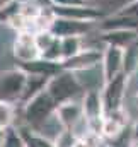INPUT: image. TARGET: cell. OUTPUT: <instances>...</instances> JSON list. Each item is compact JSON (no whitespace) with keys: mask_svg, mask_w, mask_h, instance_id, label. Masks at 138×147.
Wrapping results in <instances>:
<instances>
[{"mask_svg":"<svg viewBox=\"0 0 138 147\" xmlns=\"http://www.w3.org/2000/svg\"><path fill=\"white\" fill-rule=\"evenodd\" d=\"M46 91L51 94V98L58 105L67 103V101H73V99H82V96L85 94L77 75L70 70H65V69H62L60 72H56L55 75L50 77Z\"/></svg>","mask_w":138,"mask_h":147,"instance_id":"cell-1","label":"cell"},{"mask_svg":"<svg viewBox=\"0 0 138 147\" xmlns=\"http://www.w3.org/2000/svg\"><path fill=\"white\" fill-rule=\"evenodd\" d=\"M56 108H58V103L51 98L48 91H43L33 99H29L26 105H21L22 123L29 125L31 128H38L56 111Z\"/></svg>","mask_w":138,"mask_h":147,"instance_id":"cell-2","label":"cell"},{"mask_svg":"<svg viewBox=\"0 0 138 147\" xmlns=\"http://www.w3.org/2000/svg\"><path fill=\"white\" fill-rule=\"evenodd\" d=\"M26 79L27 74L19 67L0 74V101L10 105H21Z\"/></svg>","mask_w":138,"mask_h":147,"instance_id":"cell-3","label":"cell"},{"mask_svg":"<svg viewBox=\"0 0 138 147\" xmlns=\"http://www.w3.org/2000/svg\"><path fill=\"white\" fill-rule=\"evenodd\" d=\"M128 79H130L128 74L121 72L104 84L102 99L106 106V115L125 108V99L128 98Z\"/></svg>","mask_w":138,"mask_h":147,"instance_id":"cell-4","label":"cell"},{"mask_svg":"<svg viewBox=\"0 0 138 147\" xmlns=\"http://www.w3.org/2000/svg\"><path fill=\"white\" fill-rule=\"evenodd\" d=\"M102 53L104 48L99 46H84L77 55L70 57L62 62V69L70 70V72H82L92 67H97L102 63Z\"/></svg>","mask_w":138,"mask_h":147,"instance_id":"cell-5","label":"cell"},{"mask_svg":"<svg viewBox=\"0 0 138 147\" xmlns=\"http://www.w3.org/2000/svg\"><path fill=\"white\" fill-rule=\"evenodd\" d=\"M12 55L19 63H27L41 58V51L36 46L34 31L15 33V39L12 43Z\"/></svg>","mask_w":138,"mask_h":147,"instance_id":"cell-6","label":"cell"},{"mask_svg":"<svg viewBox=\"0 0 138 147\" xmlns=\"http://www.w3.org/2000/svg\"><path fill=\"white\" fill-rule=\"evenodd\" d=\"M99 22H84V21H75L68 17H60L56 16L55 21L51 22V33L56 38H65V36H89L92 29Z\"/></svg>","mask_w":138,"mask_h":147,"instance_id":"cell-7","label":"cell"},{"mask_svg":"<svg viewBox=\"0 0 138 147\" xmlns=\"http://www.w3.org/2000/svg\"><path fill=\"white\" fill-rule=\"evenodd\" d=\"M102 72L106 82L125 72V48L106 45L102 53Z\"/></svg>","mask_w":138,"mask_h":147,"instance_id":"cell-8","label":"cell"},{"mask_svg":"<svg viewBox=\"0 0 138 147\" xmlns=\"http://www.w3.org/2000/svg\"><path fill=\"white\" fill-rule=\"evenodd\" d=\"M84 115L90 121H99L106 116V106L102 99V91H85L82 96Z\"/></svg>","mask_w":138,"mask_h":147,"instance_id":"cell-9","label":"cell"},{"mask_svg":"<svg viewBox=\"0 0 138 147\" xmlns=\"http://www.w3.org/2000/svg\"><path fill=\"white\" fill-rule=\"evenodd\" d=\"M56 113H58L62 123H63L67 128H72V127L84 116L82 99H73V101H67V103L58 105Z\"/></svg>","mask_w":138,"mask_h":147,"instance_id":"cell-10","label":"cell"},{"mask_svg":"<svg viewBox=\"0 0 138 147\" xmlns=\"http://www.w3.org/2000/svg\"><path fill=\"white\" fill-rule=\"evenodd\" d=\"M138 36V31L131 29H113V31H99V39L104 46L113 45V46H121L126 48L135 38Z\"/></svg>","mask_w":138,"mask_h":147,"instance_id":"cell-11","label":"cell"},{"mask_svg":"<svg viewBox=\"0 0 138 147\" xmlns=\"http://www.w3.org/2000/svg\"><path fill=\"white\" fill-rule=\"evenodd\" d=\"M51 75H38V74H27L26 79V86H24V92H22V101L21 105H26L29 99H33L39 92L46 91V86L50 82Z\"/></svg>","mask_w":138,"mask_h":147,"instance_id":"cell-12","label":"cell"},{"mask_svg":"<svg viewBox=\"0 0 138 147\" xmlns=\"http://www.w3.org/2000/svg\"><path fill=\"white\" fill-rule=\"evenodd\" d=\"M19 69H22L26 74H38V75H55L62 70V63L56 62H48L44 58H38L27 63H19Z\"/></svg>","mask_w":138,"mask_h":147,"instance_id":"cell-13","label":"cell"},{"mask_svg":"<svg viewBox=\"0 0 138 147\" xmlns=\"http://www.w3.org/2000/svg\"><path fill=\"white\" fill-rule=\"evenodd\" d=\"M15 127L19 128V132H21V135H22V139H24L26 147H55V142H53V140H50V139L39 135V134L34 132L29 125L21 123V125H15Z\"/></svg>","mask_w":138,"mask_h":147,"instance_id":"cell-14","label":"cell"},{"mask_svg":"<svg viewBox=\"0 0 138 147\" xmlns=\"http://www.w3.org/2000/svg\"><path fill=\"white\" fill-rule=\"evenodd\" d=\"M62 43V51H63V60L77 55L80 50L85 46V36H65L60 38Z\"/></svg>","mask_w":138,"mask_h":147,"instance_id":"cell-15","label":"cell"},{"mask_svg":"<svg viewBox=\"0 0 138 147\" xmlns=\"http://www.w3.org/2000/svg\"><path fill=\"white\" fill-rule=\"evenodd\" d=\"M21 3H22V0H10L7 3H3L0 7V22L9 24L15 16H19L21 14Z\"/></svg>","mask_w":138,"mask_h":147,"instance_id":"cell-16","label":"cell"},{"mask_svg":"<svg viewBox=\"0 0 138 147\" xmlns=\"http://www.w3.org/2000/svg\"><path fill=\"white\" fill-rule=\"evenodd\" d=\"M15 125V105L0 101V127L9 128Z\"/></svg>","mask_w":138,"mask_h":147,"instance_id":"cell-17","label":"cell"},{"mask_svg":"<svg viewBox=\"0 0 138 147\" xmlns=\"http://www.w3.org/2000/svg\"><path fill=\"white\" fill-rule=\"evenodd\" d=\"M34 39H36V46H38V50L43 53V51H46L58 38L55 36L53 33H51V29H39V31H36L34 33Z\"/></svg>","mask_w":138,"mask_h":147,"instance_id":"cell-18","label":"cell"},{"mask_svg":"<svg viewBox=\"0 0 138 147\" xmlns=\"http://www.w3.org/2000/svg\"><path fill=\"white\" fill-rule=\"evenodd\" d=\"M41 58L48 60V62H56V63H62L63 62V51H62V43H60V38L46 50L41 53Z\"/></svg>","mask_w":138,"mask_h":147,"instance_id":"cell-19","label":"cell"},{"mask_svg":"<svg viewBox=\"0 0 138 147\" xmlns=\"http://www.w3.org/2000/svg\"><path fill=\"white\" fill-rule=\"evenodd\" d=\"M75 142H77V137L73 135V132L70 128H65L62 135L55 140V147H73Z\"/></svg>","mask_w":138,"mask_h":147,"instance_id":"cell-20","label":"cell"},{"mask_svg":"<svg viewBox=\"0 0 138 147\" xmlns=\"http://www.w3.org/2000/svg\"><path fill=\"white\" fill-rule=\"evenodd\" d=\"M116 12H119V14H123V16H128V17H133V19H138V0L128 2L126 5H123V7L118 9Z\"/></svg>","mask_w":138,"mask_h":147,"instance_id":"cell-21","label":"cell"},{"mask_svg":"<svg viewBox=\"0 0 138 147\" xmlns=\"http://www.w3.org/2000/svg\"><path fill=\"white\" fill-rule=\"evenodd\" d=\"M55 7H72V5H84L89 3L87 0H48Z\"/></svg>","mask_w":138,"mask_h":147,"instance_id":"cell-22","label":"cell"},{"mask_svg":"<svg viewBox=\"0 0 138 147\" xmlns=\"http://www.w3.org/2000/svg\"><path fill=\"white\" fill-rule=\"evenodd\" d=\"M3 142H5V128L0 127V147H3Z\"/></svg>","mask_w":138,"mask_h":147,"instance_id":"cell-23","label":"cell"},{"mask_svg":"<svg viewBox=\"0 0 138 147\" xmlns=\"http://www.w3.org/2000/svg\"><path fill=\"white\" fill-rule=\"evenodd\" d=\"M131 98V101H133V105H135V108L138 110V92L137 94H133V96H130Z\"/></svg>","mask_w":138,"mask_h":147,"instance_id":"cell-24","label":"cell"}]
</instances>
